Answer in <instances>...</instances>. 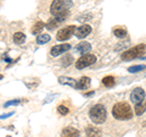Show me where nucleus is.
<instances>
[{"mask_svg":"<svg viewBox=\"0 0 146 137\" xmlns=\"http://www.w3.org/2000/svg\"><path fill=\"white\" fill-rule=\"evenodd\" d=\"M112 115L117 120H129L133 118V110L131 107L125 102H119L115 104L112 109Z\"/></svg>","mask_w":146,"mask_h":137,"instance_id":"obj_1","label":"nucleus"},{"mask_svg":"<svg viewBox=\"0 0 146 137\" xmlns=\"http://www.w3.org/2000/svg\"><path fill=\"white\" fill-rule=\"evenodd\" d=\"M73 6L72 1H61V0H57V1H54L50 6V11L54 15V17H58V19L65 20L67 15H68V9Z\"/></svg>","mask_w":146,"mask_h":137,"instance_id":"obj_2","label":"nucleus"},{"mask_svg":"<svg viewBox=\"0 0 146 137\" xmlns=\"http://www.w3.org/2000/svg\"><path fill=\"white\" fill-rule=\"evenodd\" d=\"M89 116L95 124H104L105 120H106V116H107L106 108H105L102 104H96V105H94L90 109Z\"/></svg>","mask_w":146,"mask_h":137,"instance_id":"obj_3","label":"nucleus"},{"mask_svg":"<svg viewBox=\"0 0 146 137\" xmlns=\"http://www.w3.org/2000/svg\"><path fill=\"white\" fill-rule=\"evenodd\" d=\"M145 52H146V45L145 44H138V45H135V47H133V48L125 50V52L122 54V59L124 61L133 60V59L140 58Z\"/></svg>","mask_w":146,"mask_h":137,"instance_id":"obj_4","label":"nucleus"},{"mask_svg":"<svg viewBox=\"0 0 146 137\" xmlns=\"http://www.w3.org/2000/svg\"><path fill=\"white\" fill-rule=\"evenodd\" d=\"M95 61H96V56L93 55V54H86V55L80 56L78 60H77L76 67L79 68V70H82V68H84V67H86V66L93 65Z\"/></svg>","mask_w":146,"mask_h":137,"instance_id":"obj_5","label":"nucleus"},{"mask_svg":"<svg viewBox=\"0 0 146 137\" xmlns=\"http://www.w3.org/2000/svg\"><path fill=\"white\" fill-rule=\"evenodd\" d=\"M76 31V26H67V27H63L60 31L57 32V36H56V39L60 40V42H63V40H67L68 38H71V36Z\"/></svg>","mask_w":146,"mask_h":137,"instance_id":"obj_6","label":"nucleus"},{"mask_svg":"<svg viewBox=\"0 0 146 137\" xmlns=\"http://www.w3.org/2000/svg\"><path fill=\"white\" fill-rule=\"evenodd\" d=\"M130 99H131V102H133L135 105L136 104H139V103H141V102H144L145 100V91L143 88H140V87L135 88L130 94Z\"/></svg>","mask_w":146,"mask_h":137,"instance_id":"obj_7","label":"nucleus"},{"mask_svg":"<svg viewBox=\"0 0 146 137\" xmlns=\"http://www.w3.org/2000/svg\"><path fill=\"white\" fill-rule=\"evenodd\" d=\"M71 49V45L68 43H63V44H60V45H55V47L51 48V50H50V54H51L52 56H58L61 55V54L66 53L67 50Z\"/></svg>","mask_w":146,"mask_h":137,"instance_id":"obj_8","label":"nucleus"},{"mask_svg":"<svg viewBox=\"0 0 146 137\" xmlns=\"http://www.w3.org/2000/svg\"><path fill=\"white\" fill-rule=\"evenodd\" d=\"M91 32V27L89 25H82L79 27H76V31H74V36L77 38H85L86 36H89Z\"/></svg>","mask_w":146,"mask_h":137,"instance_id":"obj_9","label":"nucleus"},{"mask_svg":"<svg viewBox=\"0 0 146 137\" xmlns=\"http://www.w3.org/2000/svg\"><path fill=\"white\" fill-rule=\"evenodd\" d=\"M90 50H91V45H90V43H88V42H80V43L76 47V52H77V53H80L82 56L86 55V53H89Z\"/></svg>","mask_w":146,"mask_h":137,"instance_id":"obj_10","label":"nucleus"},{"mask_svg":"<svg viewBox=\"0 0 146 137\" xmlns=\"http://www.w3.org/2000/svg\"><path fill=\"white\" fill-rule=\"evenodd\" d=\"M61 136L62 137H79V131L72 126H68L62 130Z\"/></svg>","mask_w":146,"mask_h":137,"instance_id":"obj_11","label":"nucleus"},{"mask_svg":"<svg viewBox=\"0 0 146 137\" xmlns=\"http://www.w3.org/2000/svg\"><path fill=\"white\" fill-rule=\"evenodd\" d=\"M90 79L89 77H86V76H84V77H82V79L77 82V85H76V88L77 89H85V88H88L89 86H90Z\"/></svg>","mask_w":146,"mask_h":137,"instance_id":"obj_12","label":"nucleus"},{"mask_svg":"<svg viewBox=\"0 0 146 137\" xmlns=\"http://www.w3.org/2000/svg\"><path fill=\"white\" fill-rule=\"evenodd\" d=\"M86 136L88 137H101V131L98 127L88 126L86 127Z\"/></svg>","mask_w":146,"mask_h":137,"instance_id":"obj_13","label":"nucleus"},{"mask_svg":"<svg viewBox=\"0 0 146 137\" xmlns=\"http://www.w3.org/2000/svg\"><path fill=\"white\" fill-rule=\"evenodd\" d=\"M63 21H65V20L58 19V17H54V19H50V20L48 21V24L45 25V26H46V28L52 30V28H56V27H57L58 25H61Z\"/></svg>","mask_w":146,"mask_h":137,"instance_id":"obj_14","label":"nucleus"},{"mask_svg":"<svg viewBox=\"0 0 146 137\" xmlns=\"http://www.w3.org/2000/svg\"><path fill=\"white\" fill-rule=\"evenodd\" d=\"M58 82L62 85H68V86H71V87H74V88H76V85H77V81L71 79V77H65V76L58 77Z\"/></svg>","mask_w":146,"mask_h":137,"instance_id":"obj_15","label":"nucleus"},{"mask_svg":"<svg viewBox=\"0 0 146 137\" xmlns=\"http://www.w3.org/2000/svg\"><path fill=\"white\" fill-rule=\"evenodd\" d=\"M25 40H26V36L22 32H16L13 34V42L16 44H22V43H25Z\"/></svg>","mask_w":146,"mask_h":137,"instance_id":"obj_16","label":"nucleus"},{"mask_svg":"<svg viewBox=\"0 0 146 137\" xmlns=\"http://www.w3.org/2000/svg\"><path fill=\"white\" fill-rule=\"evenodd\" d=\"M50 39H51V37H50L49 34L43 33V34H39L38 37H36V43H38L39 45H42V44H46Z\"/></svg>","mask_w":146,"mask_h":137,"instance_id":"obj_17","label":"nucleus"},{"mask_svg":"<svg viewBox=\"0 0 146 137\" xmlns=\"http://www.w3.org/2000/svg\"><path fill=\"white\" fill-rule=\"evenodd\" d=\"M146 110V100H144V102H141L139 104H136L135 105V114L136 115H141V114H144Z\"/></svg>","mask_w":146,"mask_h":137,"instance_id":"obj_18","label":"nucleus"},{"mask_svg":"<svg viewBox=\"0 0 146 137\" xmlns=\"http://www.w3.org/2000/svg\"><path fill=\"white\" fill-rule=\"evenodd\" d=\"M43 28H44V24H43V22L42 21H36L35 25L32 27V33H33V34H38Z\"/></svg>","mask_w":146,"mask_h":137,"instance_id":"obj_19","label":"nucleus"},{"mask_svg":"<svg viewBox=\"0 0 146 137\" xmlns=\"http://www.w3.org/2000/svg\"><path fill=\"white\" fill-rule=\"evenodd\" d=\"M102 83H104V86H106V87H112V86L115 85V79H113L112 76H106L102 79Z\"/></svg>","mask_w":146,"mask_h":137,"instance_id":"obj_20","label":"nucleus"},{"mask_svg":"<svg viewBox=\"0 0 146 137\" xmlns=\"http://www.w3.org/2000/svg\"><path fill=\"white\" fill-rule=\"evenodd\" d=\"M113 33H115L116 37L118 38H123L127 36V31L125 28H121V27H117V28H115V31H113Z\"/></svg>","mask_w":146,"mask_h":137,"instance_id":"obj_21","label":"nucleus"},{"mask_svg":"<svg viewBox=\"0 0 146 137\" xmlns=\"http://www.w3.org/2000/svg\"><path fill=\"white\" fill-rule=\"evenodd\" d=\"M145 68V65H135V66H130L128 68V71L131 72V74H135V72H139L141 70H144Z\"/></svg>","mask_w":146,"mask_h":137,"instance_id":"obj_22","label":"nucleus"},{"mask_svg":"<svg viewBox=\"0 0 146 137\" xmlns=\"http://www.w3.org/2000/svg\"><path fill=\"white\" fill-rule=\"evenodd\" d=\"M57 111L60 113L61 115H67L70 110H68V108L65 107V105H58V107H57Z\"/></svg>","mask_w":146,"mask_h":137,"instance_id":"obj_23","label":"nucleus"},{"mask_svg":"<svg viewBox=\"0 0 146 137\" xmlns=\"http://www.w3.org/2000/svg\"><path fill=\"white\" fill-rule=\"evenodd\" d=\"M22 102V100L20 99H15V100H9V102H6L5 104H4V107L7 108V107H10V105H17V104H20Z\"/></svg>","mask_w":146,"mask_h":137,"instance_id":"obj_24","label":"nucleus"},{"mask_svg":"<svg viewBox=\"0 0 146 137\" xmlns=\"http://www.w3.org/2000/svg\"><path fill=\"white\" fill-rule=\"evenodd\" d=\"M72 56L71 55H67V56H65V59H63V60H65V61H63V65H65V66H67V65H70V64L72 62Z\"/></svg>","mask_w":146,"mask_h":137,"instance_id":"obj_25","label":"nucleus"},{"mask_svg":"<svg viewBox=\"0 0 146 137\" xmlns=\"http://www.w3.org/2000/svg\"><path fill=\"white\" fill-rule=\"evenodd\" d=\"M12 115H13V111L7 113V114H1V115H0V120H3V119H5V118H9V116H12Z\"/></svg>","mask_w":146,"mask_h":137,"instance_id":"obj_26","label":"nucleus"},{"mask_svg":"<svg viewBox=\"0 0 146 137\" xmlns=\"http://www.w3.org/2000/svg\"><path fill=\"white\" fill-rule=\"evenodd\" d=\"M91 94H94V91H93V92H89V93H86L85 95H91Z\"/></svg>","mask_w":146,"mask_h":137,"instance_id":"obj_27","label":"nucleus"},{"mask_svg":"<svg viewBox=\"0 0 146 137\" xmlns=\"http://www.w3.org/2000/svg\"><path fill=\"white\" fill-rule=\"evenodd\" d=\"M3 79V75H0V80H1Z\"/></svg>","mask_w":146,"mask_h":137,"instance_id":"obj_28","label":"nucleus"}]
</instances>
